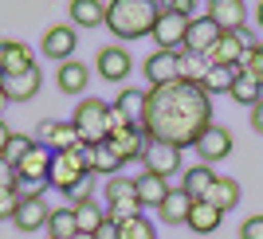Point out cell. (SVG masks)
<instances>
[{
  "label": "cell",
  "instance_id": "obj_8",
  "mask_svg": "<svg viewBox=\"0 0 263 239\" xmlns=\"http://www.w3.org/2000/svg\"><path fill=\"white\" fill-rule=\"evenodd\" d=\"M142 165H145V173L169 181V176L181 173V149H177V145H165V142H145Z\"/></svg>",
  "mask_w": 263,
  "mask_h": 239
},
{
  "label": "cell",
  "instance_id": "obj_17",
  "mask_svg": "<svg viewBox=\"0 0 263 239\" xmlns=\"http://www.w3.org/2000/svg\"><path fill=\"white\" fill-rule=\"evenodd\" d=\"M145 137L138 126H130V130H122V133H110V149H114V157H118L122 165H130V161H142V153H145Z\"/></svg>",
  "mask_w": 263,
  "mask_h": 239
},
{
  "label": "cell",
  "instance_id": "obj_28",
  "mask_svg": "<svg viewBox=\"0 0 263 239\" xmlns=\"http://www.w3.org/2000/svg\"><path fill=\"white\" fill-rule=\"evenodd\" d=\"M204 200H209V204H216L220 212H228V208H236V204H240V185H236L232 176H216Z\"/></svg>",
  "mask_w": 263,
  "mask_h": 239
},
{
  "label": "cell",
  "instance_id": "obj_44",
  "mask_svg": "<svg viewBox=\"0 0 263 239\" xmlns=\"http://www.w3.org/2000/svg\"><path fill=\"white\" fill-rule=\"evenodd\" d=\"M255 20H259V28H263V4H259V8H255Z\"/></svg>",
  "mask_w": 263,
  "mask_h": 239
},
{
  "label": "cell",
  "instance_id": "obj_3",
  "mask_svg": "<svg viewBox=\"0 0 263 239\" xmlns=\"http://www.w3.org/2000/svg\"><path fill=\"white\" fill-rule=\"evenodd\" d=\"M75 130L79 137H83V145H102L110 142V102H102V98H79L75 106Z\"/></svg>",
  "mask_w": 263,
  "mask_h": 239
},
{
  "label": "cell",
  "instance_id": "obj_7",
  "mask_svg": "<svg viewBox=\"0 0 263 239\" xmlns=\"http://www.w3.org/2000/svg\"><path fill=\"white\" fill-rule=\"evenodd\" d=\"M252 47H255L252 32H224L204 59H209V67H240V59L252 51Z\"/></svg>",
  "mask_w": 263,
  "mask_h": 239
},
{
  "label": "cell",
  "instance_id": "obj_2",
  "mask_svg": "<svg viewBox=\"0 0 263 239\" xmlns=\"http://www.w3.org/2000/svg\"><path fill=\"white\" fill-rule=\"evenodd\" d=\"M154 24H157V4L154 0H110L106 28L114 32V39L154 35Z\"/></svg>",
  "mask_w": 263,
  "mask_h": 239
},
{
  "label": "cell",
  "instance_id": "obj_27",
  "mask_svg": "<svg viewBox=\"0 0 263 239\" xmlns=\"http://www.w3.org/2000/svg\"><path fill=\"white\" fill-rule=\"evenodd\" d=\"M106 208H99V200L90 196V200H83V204H75V224H79V235H95V231L106 224Z\"/></svg>",
  "mask_w": 263,
  "mask_h": 239
},
{
  "label": "cell",
  "instance_id": "obj_25",
  "mask_svg": "<svg viewBox=\"0 0 263 239\" xmlns=\"http://www.w3.org/2000/svg\"><path fill=\"white\" fill-rule=\"evenodd\" d=\"M193 204H197V200H193V196H189L185 188L177 185L173 192L165 196V204L157 208V216H161V224H185V220H189V212H193Z\"/></svg>",
  "mask_w": 263,
  "mask_h": 239
},
{
  "label": "cell",
  "instance_id": "obj_41",
  "mask_svg": "<svg viewBox=\"0 0 263 239\" xmlns=\"http://www.w3.org/2000/svg\"><path fill=\"white\" fill-rule=\"evenodd\" d=\"M8 142H12V130H8V122L0 118V157H4V149H8Z\"/></svg>",
  "mask_w": 263,
  "mask_h": 239
},
{
  "label": "cell",
  "instance_id": "obj_4",
  "mask_svg": "<svg viewBox=\"0 0 263 239\" xmlns=\"http://www.w3.org/2000/svg\"><path fill=\"white\" fill-rule=\"evenodd\" d=\"M185 35H189V16H181L169 0H157V24H154L157 51H177V47H185Z\"/></svg>",
  "mask_w": 263,
  "mask_h": 239
},
{
  "label": "cell",
  "instance_id": "obj_6",
  "mask_svg": "<svg viewBox=\"0 0 263 239\" xmlns=\"http://www.w3.org/2000/svg\"><path fill=\"white\" fill-rule=\"evenodd\" d=\"M90 173L83 169V161H79V153H55L51 157V173H47V185L59 188V192H75L79 185H87Z\"/></svg>",
  "mask_w": 263,
  "mask_h": 239
},
{
  "label": "cell",
  "instance_id": "obj_32",
  "mask_svg": "<svg viewBox=\"0 0 263 239\" xmlns=\"http://www.w3.org/2000/svg\"><path fill=\"white\" fill-rule=\"evenodd\" d=\"M236 75H240V71H236V67H209V75H204V83H200V90H204V94H228L232 90V83H236Z\"/></svg>",
  "mask_w": 263,
  "mask_h": 239
},
{
  "label": "cell",
  "instance_id": "obj_13",
  "mask_svg": "<svg viewBox=\"0 0 263 239\" xmlns=\"http://www.w3.org/2000/svg\"><path fill=\"white\" fill-rule=\"evenodd\" d=\"M35 67V55L28 44L20 39H0V78L8 75H24V71H32Z\"/></svg>",
  "mask_w": 263,
  "mask_h": 239
},
{
  "label": "cell",
  "instance_id": "obj_26",
  "mask_svg": "<svg viewBox=\"0 0 263 239\" xmlns=\"http://www.w3.org/2000/svg\"><path fill=\"white\" fill-rule=\"evenodd\" d=\"M228 94H232V102H240V106H259V102H263V78H255V75H248V71H240Z\"/></svg>",
  "mask_w": 263,
  "mask_h": 239
},
{
  "label": "cell",
  "instance_id": "obj_43",
  "mask_svg": "<svg viewBox=\"0 0 263 239\" xmlns=\"http://www.w3.org/2000/svg\"><path fill=\"white\" fill-rule=\"evenodd\" d=\"M8 106V94H4V83H0V110Z\"/></svg>",
  "mask_w": 263,
  "mask_h": 239
},
{
  "label": "cell",
  "instance_id": "obj_37",
  "mask_svg": "<svg viewBox=\"0 0 263 239\" xmlns=\"http://www.w3.org/2000/svg\"><path fill=\"white\" fill-rule=\"evenodd\" d=\"M20 208V192L16 188H0V220H12Z\"/></svg>",
  "mask_w": 263,
  "mask_h": 239
},
{
  "label": "cell",
  "instance_id": "obj_9",
  "mask_svg": "<svg viewBox=\"0 0 263 239\" xmlns=\"http://www.w3.org/2000/svg\"><path fill=\"white\" fill-rule=\"evenodd\" d=\"M95 71H99L106 83H126V75L134 71V59H130V51H126L122 44H110V47H102V51H99Z\"/></svg>",
  "mask_w": 263,
  "mask_h": 239
},
{
  "label": "cell",
  "instance_id": "obj_24",
  "mask_svg": "<svg viewBox=\"0 0 263 239\" xmlns=\"http://www.w3.org/2000/svg\"><path fill=\"white\" fill-rule=\"evenodd\" d=\"M110 16V0H71V20L79 28H99Z\"/></svg>",
  "mask_w": 263,
  "mask_h": 239
},
{
  "label": "cell",
  "instance_id": "obj_39",
  "mask_svg": "<svg viewBox=\"0 0 263 239\" xmlns=\"http://www.w3.org/2000/svg\"><path fill=\"white\" fill-rule=\"evenodd\" d=\"M0 188H16V165L0 157Z\"/></svg>",
  "mask_w": 263,
  "mask_h": 239
},
{
  "label": "cell",
  "instance_id": "obj_19",
  "mask_svg": "<svg viewBox=\"0 0 263 239\" xmlns=\"http://www.w3.org/2000/svg\"><path fill=\"white\" fill-rule=\"evenodd\" d=\"M177 59H181V51H154L149 59H145V78L154 83V87H165V83H177Z\"/></svg>",
  "mask_w": 263,
  "mask_h": 239
},
{
  "label": "cell",
  "instance_id": "obj_21",
  "mask_svg": "<svg viewBox=\"0 0 263 239\" xmlns=\"http://www.w3.org/2000/svg\"><path fill=\"white\" fill-rule=\"evenodd\" d=\"M134 185H138V200H142V208H161L165 196L173 192V185H169L165 176H154V173L134 176Z\"/></svg>",
  "mask_w": 263,
  "mask_h": 239
},
{
  "label": "cell",
  "instance_id": "obj_22",
  "mask_svg": "<svg viewBox=\"0 0 263 239\" xmlns=\"http://www.w3.org/2000/svg\"><path fill=\"white\" fill-rule=\"evenodd\" d=\"M55 83H59V90L63 94H83L90 83V67L79 63V59H71V63H59V71H55Z\"/></svg>",
  "mask_w": 263,
  "mask_h": 239
},
{
  "label": "cell",
  "instance_id": "obj_10",
  "mask_svg": "<svg viewBox=\"0 0 263 239\" xmlns=\"http://www.w3.org/2000/svg\"><path fill=\"white\" fill-rule=\"evenodd\" d=\"M193 149L200 153V165H216V161H224V157L232 153V133L224 130V126H216V122H212L209 130L197 137V145H193Z\"/></svg>",
  "mask_w": 263,
  "mask_h": 239
},
{
  "label": "cell",
  "instance_id": "obj_14",
  "mask_svg": "<svg viewBox=\"0 0 263 239\" xmlns=\"http://www.w3.org/2000/svg\"><path fill=\"white\" fill-rule=\"evenodd\" d=\"M220 35H224V32L216 28V20H209V16H193V20H189V35H185V51L209 55L212 47H216Z\"/></svg>",
  "mask_w": 263,
  "mask_h": 239
},
{
  "label": "cell",
  "instance_id": "obj_31",
  "mask_svg": "<svg viewBox=\"0 0 263 239\" xmlns=\"http://www.w3.org/2000/svg\"><path fill=\"white\" fill-rule=\"evenodd\" d=\"M79 224H75V208H51L47 220V239H75Z\"/></svg>",
  "mask_w": 263,
  "mask_h": 239
},
{
  "label": "cell",
  "instance_id": "obj_38",
  "mask_svg": "<svg viewBox=\"0 0 263 239\" xmlns=\"http://www.w3.org/2000/svg\"><path fill=\"white\" fill-rule=\"evenodd\" d=\"M240 239H263V216H248L240 224Z\"/></svg>",
  "mask_w": 263,
  "mask_h": 239
},
{
  "label": "cell",
  "instance_id": "obj_36",
  "mask_svg": "<svg viewBox=\"0 0 263 239\" xmlns=\"http://www.w3.org/2000/svg\"><path fill=\"white\" fill-rule=\"evenodd\" d=\"M236 71H248V75H255V78H263V44H255L252 51L240 59V67Z\"/></svg>",
  "mask_w": 263,
  "mask_h": 239
},
{
  "label": "cell",
  "instance_id": "obj_33",
  "mask_svg": "<svg viewBox=\"0 0 263 239\" xmlns=\"http://www.w3.org/2000/svg\"><path fill=\"white\" fill-rule=\"evenodd\" d=\"M118 169H122V161L114 157V149H110L106 142L90 149V176H114Z\"/></svg>",
  "mask_w": 263,
  "mask_h": 239
},
{
  "label": "cell",
  "instance_id": "obj_5",
  "mask_svg": "<svg viewBox=\"0 0 263 239\" xmlns=\"http://www.w3.org/2000/svg\"><path fill=\"white\" fill-rule=\"evenodd\" d=\"M106 216L114 220V224H122V220H134V216H142L138 185H134L130 176H110V181H106Z\"/></svg>",
  "mask_w": 263,
  "mask_h": 239
},
{
  "label": "cell",
  "instance_id": "obj_40",
  "mask_svg": "<svg viewBox=\"0 0 263 239\" xmlns=\"http://www.w3.org/2000/svg\"><path fill=\"white\" fill-rule=\"evenodd\" d=\"M95 239H118V224H114V220H106V224L95 231Z\"/></svg>",
  "mask_w": 263,
  "mask_h": 239
},
{
  "label": "cell",
  "instance_id": "obj_30",
  "mask_svg": "<svg viewBox=\"0 0 263 239\" xmlns=\"http://www.w3.org/2000/svg\"><path fill=\"white\" fill-rule=\"evenodd\" d=\"M204 75H209V59H204V55H193V51H181V59H177V78L200 87Z\"/></svg>",
  "mask_w": 263,
  "mask_h": 239
},
{
  "label": "cell",
  "instance_id": "obj_18",
  "mask_svg": "<svg viewBox=\"0 0 263 239\" xmlns=\"http://www.w3.org/2000/svg\"><path fill=\"white\" fill-rule=\"evenodd\" d=\"M145 102H149V90H138V87H122L118 98L110 102V106L118 110L122 118L130 122V126H138L142 130V122H145Z\"/></svg>",
  "mask_w": 263,
  "mask_h": 239
},
{
  "label": "cell",
  "instance_id": "obj_11",
  "mask_svg": "<svg viewBox=\"0 0 263 239\" xmlns=\"http://www.w3.org/2000/svg\"><path fill=\"white\" fill-rule=\"evenodd\" d=\"M75 28L71 24H55V28H47L44 32V44H40V51L47 55V59H55V63H71V55H75Z\"/></svg>",
  "mask_w": 263,
  "mask_h": 239
},
{
  "label": "cell",
  "instance_id": "obj_42",
  "mask_svg": "<svg viewBox=\"0 0 263 239\" xmlns=\"http://www.w3.org/2000/svg\"><path fill=\"white\" fill-rule=\"evenodd\" d=\"M252 130L263 133V102H259V106H252Z\"/></svg>",
  "mask_w": 263,
  "mask_h": 239
},
{
  "label": "cell",
  "instance_id": "obj_16",
  "mask_svg": "<svg viewBox=\"0 0 263 239\" xmlns=\"http://www.w3.org/2000/svg\"><path fill=\"white\" fill-rule=\"evenodd\" d=\"M209 20H216L220 32H243V20H248V8H243L240 0H212L209 8H204Z\"/></svg>",
  "mask_w": 263,
  "mask_h": 239
},
{
  "label": "cell",
  "instance_id": "obj_1",
  "mask_svg": "<svg viewBox=\"0 0 263 239\" xmlns=\"http://www.w3.org/2000/svg\"><path fill=\"white\" fill-rule=\"evenodd\" d=\"M212 126V98L193 83H165V87H149V102H145V122L142 133L149 142L165 145H197V137Z\"/></svg>",
  "mask_w": 263,
  "mask_h": 239
},
{
  "label": "cell",
  "instance_id": "obj_20",
  "mask_svg": "<svg viewBox=\"0 0 263 239\" xmlns=\"http://www.w3.org/2000/svg\"><path fill=\"white\" fill-rule=\"evenodd\" d=\"M4 83V94H8V102H28V98L40 94V83H44V75H40V67H32V71H24V75H8L0 78Z\"/></svg>",
  "mask_w": 263,
  "mask_h": 239
},
{
  "label": "cell",
  "instance_id": "obj_45",
  "mask_svg": "<svg viewBox=\"0 0 263 239\" xmlns=\"http://www.w3.org/2000/svg\"><path fill=\"white\" fill-rule=\"evenodd\" d=\"M75 239H95V235H75Z\"/></svg>",
  "mask_w": 263,
  "mask_h": 239
},
{
  "label": "cell",
  "instance_id": "obj_12",
  "mask_svg": "<svg viewBox=\"0 0 263 239\" xmlns=\"http://www.w3.org/2000/svg\"><path fill=\"white\" fill-rule=\"evenodd\" d=\"M40 142L51 153H75L79 145H83V137H79L75 122H44V126H40Z\"/></svg>",
  "mask_w": 263,
  "mask_h": 239
},
{
  "label": "cell",
  "instance_id": "obj_23",
  "mask_svg": "<svg viewBox=\"0 0 263 239\" xmlns=\"http://www.w3.org/2000/svg\"><path fill=\"white\" fill-rule=\"evenodd\" d=\"M220 220H224V212H220L216 204L197 200V204H193V212H189V220H185V228L197 231V235H212V231L220 228Z\"/></svg>",
  "mask_w": 263,
  "mask_h": 239
},
{
  "label": "cell",
  "instance_id": "obj_35",
  "mask_svg": "<svg viewBox=\"0 0 263 239\" xmlns=\"http://www.w3.org/2000/svg\"><path fill=\"white\" fill-rule=\"evenodd\" d=\"M35 145V137H28V133H12V142H8V149H4V161H12V165H20V157L28 149Z\"/></svg>",
  "mask_w": 263,
  "mask_h": 239
},
{
  "label": "cell",
  "instance_id": "obj_29",
  "mask_svg": "<svg viewBox=\"0 0 263 239\" xmlns=\"http://www.w3.org/2000/svg\"><path fill=\"white\" fill-rule=\"evenodd\" d=\"M212 181H216V173H212L209 165H193V169H185V181H181V188H185L193 200H204L212 188Z\"/></svg>",
  "mask_w": 263,
  "mask_h": 239
},
{
  "label": "cell",
  "instance_id": "obj_34",
  "mask_svg": "<svg viewBox=\"0 0 263 239\" xmlns=\"http://www.w3.org/2000/svg\"><path fill=\"white\" fill-rule=\"evenodd\" d=\"M118 239H157V231L145 216H134V220H122L118 224Z\"/></svg>",
  "mask_w": 263,
  "mask_h": 239
},
{
  "label": "cell",
  "instance_id": "obj_15",
  "mask_svg": "<svg viewBox=\"0 0 263 239\" xmlns=\"http://www.w3.org/2000/svg\"><path fill=\"white\" fill-rule=\"evenodd\" d=\"M47 220H51V208H47L44 196H20V208L12 216V224L20 231H40V228H47Z\"/></svg>",
  "mask_w": 263,
  "mask_h": 239
}]
</instances>
